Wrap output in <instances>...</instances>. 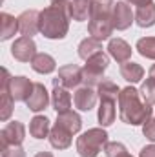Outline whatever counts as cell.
Segmentation results:
<instances>
[{
  "label": "cell",
  "instance_id": "1",
  "mask_svg": "<svg viewBox=\"0 0 155 157\" xmlns=\"http://www.w3.org/2000/svg\"><path fill=\"white\" fill-rule=\"evenodd\" d=\"M70 0L68 2H55L40 11L39 28L40 33L49 40L64 39L70 31Z\"/></svg>",
  "mask_w": 155,
  "mask_h": 157
},
{
  "label": "cell",
  "instance_id": "2",
  "mask_svg": "<svg viewBox=\"0 0 155 157\" xmlns=\"http://www.w3.org/2000/svg\"><path fill=\"white\" fill-rule=\"evenodd\" d=\"M119 117L130 126H141L152 119V106L142 101L139 90L128 86L119 93Z\"/></svg>",
  "mask_w": 155,
  "mask_h": 157
},
{
  "label": "cell",
  "instance_id": "3",
  "mask_svg": "<svg viewBox=\"0 0 155 157\" xmlns=\"http://www.w3.org/2000/svg\"><path fill=\"white\" fill-rule=\"evenodd\" d=\"M113 0H93L88 22V33L97 40H106L113 33Z\"/></svg>",
  "mask_w": 155,
  "mask_h": 157
},
{
  "label": "cell",
  "instance_id": "4",
  "mask_svg": "<svg viewBox=\"0 0 155 157\" xmlns=\"http://www.w3.org/2000/svg\"><path fill=\"white\" fill-rule=\"evenodd\" d=\"M108 133L100 128H89L88 132L77 137V152L80 157H97L108 144Z\"/></svg>",
  "mask_w": 155,
  "mask_h": 157
},
{
  "label": "cell",
  "instance_id": "5",
  "mask_svg": "<svg viewBox=\"0 0 155 157\" xmlns=\"http://www.w3.org/2000/svg\"><path fill=\"white\" fill-rule=\"evenodd\" d=\"M110 66V55L104 51L95 53L93 57H89L82 68V82L84 86H99L104 80V71Z\"/></svg>",
  "mask_w": 155,
  "mask_h": 157
},
{
  "label": "cell",
  "instance_id": "6",
  "mask_svg": "<svg viewBox=\"0 0 155 157\" xmlns=\"http://www.w3.org/2000/svg\"><path fill=\"white\" fill-rule=\"evenodd\" d=\"M26 139V126L18 121H11L7 122L2 132H0V144L2 150L9 148V146H20Z\"/></svg>",
  "mask_w": 155,
  "mask_h": 157
},
{
  "label": "cell",
  "instance_id": "7",
  "mask_svg": "<svg viewBox=\"0 0 155 157\" xmlns=\"http://www.w3.org/2000/svg\"><path fill=\"white\" fill-rule=\"evenodd\" d=\"M82 84V68H78L77 64H66L62 68H59V75L53 78V86H64L68 90H77Z\"/></svg>",
  "mask_w": 155,
  "mask_h": 157
},
{
  "label": "cell",
  "instance_id": "8",
  "mask_svg": "<svg viewBox=\"0 0 155 157\" xmlns=\"http://www.w3.org/2000/svg\"><path fill=\"white\" fill-rule=\"evenodd\" d=\"M11 55L18 62H31L37 55V44L31 37H20L13 42L11 46Z\"/></svg>",
  "mask_w": 155,
  "mask_h": 157
},
{
  "label": "cell",
  "instance_id": "9",
  "mask_svg": "<svg viewBox=\"0 0 155 157\" xmlns=\"http://www.w3.org/2000/svg\"><path fill=\"white\" fill-rule=\"evenodd\" d=\"M135 22V13L131 11V6L126 0H119L113 6V28L119 31L128 29Z\"/></svg>",
  "mask_w": 155,
  "mask_h": 157
},
{
  "label": "cell",
  "instance_id": "10",
  "mask_svg": "<svg viewBox=\"0 0 155 157\" xmlns=\"http://www.w3.org/2000/svg\"><path fill=\"white\" fill-rule=\"evenodd\" d=\"M33 86H35V82H31L29 78L24 77V75H18V77H11L7 90H9V93L13 95L15 102H22V101L26 102L28 97H29L31 91H33Z\"/></svg>",
  "mask_w": 155,
  "mask_h": 157
},
{
  "label": "cell",
  "instance_id": "11",
  "mask_svg": "<svg viewBox=\"0 0 155 157\" xmlns=\"http://www.w3.org/2000/svg\"><path fill=\"white\" fill-rule=\"evenodd\" d=\"M97 99H99L97 91L89 86H78L73 93V104L80 112H89L91 108H95Z\"/></svg>",
  "mask_w": 155,
  "mask_h": 157
},
{
  "label": "cell",
  "instance_id": "12",
  "mask_svg": "<svg viewBox=\"0 0 155 157\" xmlns=\"http://www.w3.org/2000/svg\"><path fill=\"white\" fill-rule=\"evenodd\" d=\"M39 17H40V11H37V9H26V11L20 13V17H18V28H20L22 37H31L33 39V35H37L40 31Z\"/></svg>",
  "mask_w": 155,
  "mask_h": 157
},
{
  "label": "cell",
  "instance_id": "13",
  "mask_svg": "<svg viewBox=\"0 0 155 157\" xmlns=\"http://www.w3.org/2000/svg\"><path fill=\"white\" fill-rule=\"evenodd\" d=\"M47 104H49V93H47V90L44 88L42 82H35L33 91H31V95H29L28 101H26V106H28L31 112L39 113V112H42V110L47 108Z\"/></svg>",
  "mask_w": 155,
  "mask_h": 157
},
{
  "label": "cell",
  "instance_id": "14",
  "mask_svg": "<svg viewBox=\"0 0 155 157\" xmlns=\"http://www.w3.org/2000/svg\"><path fill=\"white\" fill-rule=\"evenodd\" d=\"M47 139H49V144H51L55 150H66V148L71 146L73 133L55 122V124L51 126V132H49V137H47Z\"/></svg>",
  "mask_w": 155,
  "mask_h": 157
},
{
  "label": "cell",
  "instance_id": "15",
  "mask_svg": "<svg viewBox=\"0 0 155 157\" xmlns=\"http://www.w3.org/2000/svg\"><path fill=\"white\" fill-rule=\"evenodd\" d=\"M108 55L112 59H115L119 64L128 62L131 59V46L126 42L124 39H110L108 42Z\"/></svg>",
  "mask_w": 155,
  "mask_h": 157
},
{
  "label": "cell",
  "instance_id": "16",
  "mask_svg": "<svg viewBox=\"0 0 155 157\" xmlns=\"http://www.w3.org/2000/svg\"><path fill=\"white\" fill-rule=\"evenodd\" d=\"M71 102H73V97L70 93L68 88L64 86H53V91H51V104L53 108L57 110V113H62V112H68L71 108Z\"/></svg>",
  "mask_w": 155,
  "mask_h": 157
},
{
  "label": "cell",
  "instance_id": "17",
  "mask_svg": "<svg viewBox=\"0 0 155 157\" xmlns=\"http://www.w3.org/2000/svg\"><path fill=\"white\" fill-rule=\"evenodd\" d=\"M57 124H60L62 128H66L68 132H71L73 135L80 132L82 128V119L78 115L77 112L73 110H68V112H62V113H57Z\"/></svg>",
  "mask_w": 155,
  "mask_h": 157
},
{
  "label": "cell",
  "instance_id": "18",
  "mask_svg": "<svg viewBox=\"0 0 155 157\" xmlns=\"http://www.w3.org/2000/svg\"><path fill=\"white\" fill-rule=\"evenodd\" d=\"M31 68L40 75H49L57 70V60L47 53H37L35 59L31 60Z\"/></svg>",
  "mask_w": 155,
  "mask_h": 157
},
{
  "label": "cell",
  "instance_id": "19",
  "mask_svg": "<svg viewBox=\"0 0 155 157\" xmlns=\"http://www.w3.org/2000/svg\"><path fill=\"white\" fill-rule=\"evenodd\" d=\"M91 2L93 0H70V15H71V20H77V22L89 20Z\"/></svg>",
  "mask_w": 155,
  "mask_h": 157
},
{
  "label": "cell",
  "instance_id": "20",
  "mask_svg": "<svg viewBox=\"0 0 155 157\" xmlns=\"http://www.w3.org/2000/svg\"><path fill=\"white\" fill-rule=\"evenodd\" d=\"M117 117V110H115V101H108V99H102L100 104H99V113H97V119H99V124L104 128V126H110L115 122Z\"/></svg>",
  "mask_w": 155,
  "mask_h": 157
},
{
  "label": "cell",
  "instance_id": "21",
  "mask_svg": "<svg viewBox=\"0 0 155 157\" xmlns=\"http://www.w3.org/2000/svg\"><path fill=\"white\" fill-rule=\"evenodd\" d=\"M51 126H49V119L46 115H35L29 121V135L35 139H46L49 137Z\"/></svg>",
  "mask_w": 155,
  "mask_h": 157
},
{
  "label": "cell",
  "instance_id": "22",
  "mask_svg": "<svg viewBox=\"0 0 155 157\" xmlns=\"http://www.w3.org/2000/svg\"><path fill=\"white\" fill-rule=\"evenodd\" d=\"M20 31L18 18H15L9 13H0V40H9L13 35Z\"/></svg>",
  "mask_w": 155,
  "mask_h": 157
},
{
  "label": "cell",
  "instance_id": "23",
  "mask_svg": "<svg viewBox=\"0 0 155 157\" xmlns=\"http://www.w3.org/2000/svg\"><path fill=\"white\" fill-rule=\"evenodd\" d=\"M120 75H122V78L126 82L135 84V82L142 80V77H144V68L141 64L133 62V60H128V62H122L120 64Z\"/></svg>",
  "mask_w": 155,
  "mask_h": 157
},
{
  "label": "cell",
  "instance_id": "24",
  "mask_svg": "<svg viewBox=\"0 0 155 157\" xmlns=\"http://www.w3.org/2000/svg\"><path fill=\"white\" fill-rule=\"evenodd\" d=\"M135 22H137L139 28H152V26H155V4L153 2L137 7Z\"/></svg>",
  "mask_w": 155,
  "mask_h": 157
},
{
  "label": "cell",
  "instance_id": "25",
  "mask_svg": "<svg viewBox=\"0 0 155 157\" xmlns=\"http://www.w3.org/2000/svg\"><path fill=\"white\" fill-rule=\"evenodd\" d=\"M99 51H102V42L93 39V37H88V39H84L78 44V57L82 60H88L89 57H93Z\"/></svg>",
  "mask_w": 155,
  "mask_h": 157
},
{
  "label": "cell",
  "instance_id": "26",
  "mask_svg": "<svg viewBox=\"0 0 155 157\" xmlns=\"http://www.w3.org/2000/svg\"><path fill=\"white\" fill-rule=\"evenodd\" d=\"M119 93H120V88L117 86L113 80L110 78H104L99 86H97V95L99 99H108V101H119Z\"/></svg>",
  "mask_w": 155,
  "mask_h": 157
},
{
  "label": "cell",
  "instance_id": "27",
  "mask_svg": "<svg viewBox=\"0 0 155 157\" xmlns=\"http://www.w3.org/2000/svg\"><path fill=\"white\" fill-rule=\"evenodd\" d=\"M0 93H2V97H0V121H7V119L11 117V113H13V106H15V99H13V95L9 93V90L7 88H2L0 90Z\"/></svg>",
  "mask_w": 155,
  "mask_h": 157
},
{
  "label": "cell",
  "instance_id": "28",
  "mask_svg": "<svg viewBox=\"0 0 155 157\" xmlns=\"http://www.w3.org/2000/svg\"><path fill=\"white\" fill-rule=\"evenodd\" d=\"M135 49L144 59L155 60V37H142V39H139L137 44H135Z\"/></svg>",
  "mask_w": 155,
  "mask_h": 157
},
{
  "label": "cell",
  "instance_id": "29",
  "mask_svg": "<svg viewBox=\"0 0 155 157\" xmlns=\"http://www.w3.org/2000/svg\"><path fill=\"white\" fill-rule=\"evenodd\" d=\"M141 97H142V101L146 102V104H150V106H153L155 104V78L148 77L142 84H141Z\"/></svg>",
  "mask_w": 155,
  "mask_h": 157
},
{
  "label": "cell",
  "instance_id": "30",
  "mask_svg": "<svg viewBox=\"0 0 155 157\" xmlns=\"http://www.w3.org/2000/svg\"><path fill=\"white\" fill-rule=\"evenodd\" d=\"M104 154H106V157H133L126 150V146L122 143H119V141L108 143L106 148H104Z\"/></svg>",
  "mask_w": 155,
  "mask_h": 157
},
{
  "label": "cell",
  "instance_id": "31",
  "mask_svg": "<svg viewBox=\"0 0 155 157\" xmlns=\"http://www.w3.org/2000/svg\"><path fill=\"white\" fill-rule=\"evenodd\" d=\"M142 133H144V137L148 139V141H152L155 143V119H148L144 124H142Z\"/></svg>",
  "mask_w": 155,
  "mask_h": 157
},
{
  "label": "cell",
  "instance_id": "32",
  "mask_svg": "<svg viewBox=\"0 0 155 157\" xmlns=\"http://www.w3.org/2000/svg\"><path fill=\"white\" fill-rule=\"evenodd\" d=\"M2 157H26V152L22 146H9L2 150Z\"/></svg>",
  "mask_w": 155,
  "mask_h": 157
},
{
  "label": "cell",
  "instance_id": "33",
  "mask_svg": "<svg viewBox=\"0 0 155 157\" xmlns=\"http://www.w3.org/2000/svg\"><path fill=\"white\" fill-rule=\"evenodd\" d=\"M139 157H155V144H148L141 150Z\"/></svg>",
  "mask_w": 155,
  "mask_h": 157
},
{
  "label": "cell",
  "instance_id": "34",
  "mask_svg": "<svg viewBox=\"0 0 155 157\" xmlns=\"http://www.w3.org/2000/svg\"><path fill=\"white\" fill-rule=\"evenodd\" d=\"M128 4H131V6H137V7H141V6H146V4H152V0H126Z\"/></svg>",
  "mask_w": 155,
  "mask_h": 157
},
{
  "label": "cell",
  "instance_id": "35",
  "mask_svg": "<svg viewBox=\"0 0 155 157\" xmlns=\"http://www.w3.org/2000/svg\"><path fill=\"white\" fill-rule=\"evenodd\" d=\"M35 157H53V154H49V152H39Z\"/></svg>",
  "mask_w": 155,
  "mask_h": 157
},
{
  "label": "cell",
  "instance_id": "36",
  "mask_svg": "<svg viewBox=\"0 0 155 157\" xmlns=\"http://www.w3.org/2000/svg\"><path fill=\"white\" fill-rule=\"evenodd\" d=\"M148 77H152V78H155V64L150 68V71H148Z\"/></svg>",
  "mask_w": 155,
  "mask_h": 157
},
{
  "label": "cell",
  "instance_id": "37",
  "mask_svg": "<svg viewBox=\"0 0 155 157\" xmlns=\"http://www.w3.org/2000/svg\"><path fill=\"white\" fill-rule=\"evenodd\" d=\"M55 2H68V0H51V4H55Z\"/></svg>",
  "mask_w": 155,
  "mask_h": 157
}]
</instances>
